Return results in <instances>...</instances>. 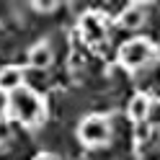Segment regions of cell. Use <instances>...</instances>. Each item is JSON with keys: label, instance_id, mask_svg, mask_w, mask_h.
<instances>
[{"label": "cell", "instance_id": "cell-1", "mask_svg": "<svg viewBox=\"0 0 160 160\" xmlns=\"http://www.w3.org/2000/svg\"><path fill=\"white\" fill-rule=\"evenodd\" d=\"M8 114L16 116L26 127H42L47 119V106H44V98L36 91L23 85L8 96Z\"/></svg>", "mask_w": 160, "mask_h": 160}, {"label": "cell", "instance_id": "cell-2", "mask_svg": "<svg viewBox=\"0 0 160 160\" xmlns=\"http://www.w3.org/2000/svg\"><path fill=\"white\" fill-rule=\"evenodd\" d=\"M78 137L88 147H103L111 139V122H108V116H98V114L85 116L78 127Z\"/></svg>", "mask_w": 160, "mask_h": 160}, {"label": "cell", "instance_id": "cell-3", "mask_svg": "<svg viewBox=\"0 0 160 160\" xmlns=\"http://www.w3.org/2000/svg\"><path fill=\"white\" fill-rule=\"evenodd\" d=\"M152 59H155L152 42L139 39V36L132 39V42H127L122 49H119V62H122V67H127V70H139L147 62H152Z\"/></svg>", "mask_w": 160, "mask_h": 160}, {"label": "cell", "instance_id": "cell-4", "mask_svg": "<svg viewBox=\"0 0 160 160\" xmlns=\"http://www.w3.org/2000/svg\"><path fill=\"white\" fill-rule=\"evenodd\" d=\"M80 36L91 47H103L106 42V26L98 13H83L80 16Z\"/></svg>", "mask_w": 160, "mask_h": 160}, {"label": "cell", "instance_id": "cell-5", "mask_svg": "<svg viewBox=\"0 0 160 160\" xmlns=\"http://www.w3.org/2000/svg\"><path fill=\"white\" fill-rule=\"evenodd\" d=\"M145 18H147V11H145V5H139V3H129L122 13H119V26L127 28V31H137L139 26L145 23Z\"/></svg>", "mask_w": 160, "mask_h": 160}, {"label": "cell", "instance_id": "cell-6", "mask_svg": "<svg viewBox=\"0 0 160 160\" xmlns=\"http://www.w3.org/2000/svg\"><path fill=\"white\" fill-rule=\"evenodd\" d=\"M26 83V72L21 67H13V65H8L0 70V93H5V96H11L13 91H18V88H23Z\"/></svg>", "mask_w": 160, "mask_h": 160}, {"label": "cell", "instance_id": "cell-7", "mask_svg": "<svg viewBox=\"0 0 160 160\" xmlns=\"http://www.w3.org/2000/svg\"><path fill=\"white\" fill-rule=\"evenodd\" d=\"M54 59V52H52V44L49 42H39L28 49V65L34 70H47Z\"/></svg>", "mask_w": 160, "mask_h": 160}, {"label": "cell", "instance_id": "cell-8", "mask_svg": "<svg viewBox=\"0 0 160 160\" xmlns=\"http://www.w3.org/2000/svg\"><path fill=\"white\" fill-rule=\"evenodd\" d=\"M150 108H152V98H150L147 93H137L132 101H129V119L132 122H137V124H142V122H147V116H150Z\"/></svg>", "mask_w": 160, "mask_h": 160}, {"label": "cell", "instance_id": "cell-9", "mask_svg": "<svg viewBox=\"0 0 160 160\" xmlns=\"http://www.w3.org/2000/svg\"><path fill=\"white\" fill-rule=\"evenodd\" d=\"M13 139V127H11V119L8 116H0V147H5L8 142Z\"/></svg>", "mask_w": 160, "mask_h": 160}, {"label": "cell", "instance_id": "cell-10", "mask_svg": "<svg viewBox=\"0 0 160 160\" xmlns=\"http://www.w3.org/2000/svg\"><path fill=\"white\" fill-rule=\"evenodd\" d=\"M139 160H160V147L152 145V142L139 147Z\"/></svg>", "mask_w": 160, "mask_h": 160}, {"label": "cell", "instance_id": "cell-11", "mask_svg": "<svg viewBox=\"0 0 160 160\" xmlns=\"http://www.w3.org/2000/svg\"><path fill=\"white\" fill-rule=\"evenodd\" d=\"M34 8L39 13H49V11H54V8H59L57 3H34Z\"/></svg>", "mask_w": 160, "mask_h": 160}, {"label": "cell", "instance_id": "cell-12", "mask_svg": "<svg viewBox=\"0 0 160 160\" xmlns=\"http://www.w3.org/2000/svg\"><path fill=\"white\" fill-rule=\"evenodd\" d=\"M34 160H52V155H47V152H42V155H36Z\"/></svg>", "mask_w": 160, "mask_h": 160}]
</instances>
